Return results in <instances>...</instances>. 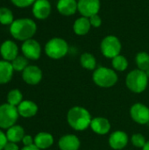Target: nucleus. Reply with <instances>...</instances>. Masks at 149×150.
<instances>
[{
    "instance_id": "obj_1",
    "label": "nucleus",
    "mask_w": 149,
    "mask_h": 150,
    "mask_svg": "<svg viewBox=\"0 0 149 150\" xmlns=\"http://www.w3.org/2000/svg\"><path fill=\"white\" fill-rule=\"evenodd\" d=\"M37 31L36 23L27 18H18L12 22L10 26V32L12 37L18 40L25 41L32 39Z\"/></svg>"
},
{
    "instance_id": "obj_2",
    "label": "nucleus",
    "mask_w": 149,
    "mask_h": 150,
    "mask_svg": "<svg viewBox=\"0 0 149 150\" xmlns=\"http://www.w3.org/2000/svg\"><path fill=\"white\" fill-rule=\"evenodd\" d=\"M68 125L76 131H83L90 127L91 115L87 109L82 106L72 107L67 115Z\"/></svg>"
},
{
    "instance_id": "obj_3",
    "label": "nucleus",
    "mask_w": 149,
    "mask_h": 150,
    "mask_svg": "<svg viewBox=\"0 0 149 150\" xmlns=\"http://www.w3.org/2000/svg\"><path fill=\"white\" fill-rule=\"evenodd\" d=\"M126 84L131 91L135 93H141L148 87V76L143 70L139 69H133L126 76Z\"/></svg>"
},
{
    "instance_id": "obj_4",
    "label": "nucleus",
    "mask_w": 149,
    "mask_h": 150,
    "mask_svg": "<svg viewBox=\"0 0 149 150\" xmlns=\"http://www.w3.org/2000/svg\"><path fill=\"white\" fill-rule=\"evenodd\" d=\"M92 79L97 86L101 88H110L118 82V75L115 70L112 69L99 67L95 69Z\"/></svg>"
},
{
    "instance_id": "obj_5",
    "label": "nucleus",
    "mask_w": 149,
    "mask_h": 150,
    "mask_svg": "<svg viewBox=\"0 0 149 150\" xmlns=\"http://www.w3.org/2000/svg\"><path fill=\"white\" fill-rule=\"evenodd\" d=\"M47 55L54 60L64 57L68 52V45L67 41L61 38H53L49 40L45 46Z\"/></svg>"
},
{
    "instance_id": "obj_6",
    "label": "nucleus",
    "mask_w": 149,
    "mask_h": 150,
    "mask_svg": "<svg viewBox=\"0 0 149 150\" xmlns=\"http://www.w3.org/2000/svg\"><path fill=\"white\" fill-rule=\"evenodd\" d=\"M18 112L16 106L8 103L0 105V128L8 129L15 125L18 119Z\"/></svg>"
},
{
    "instance_id": "obj_7",
    "label": "nucleus",
    "mask_w": 149,
    "mask_h": 150,
    "mask_svg": "<svg viewBox=\"0 0 149 150\" xmlns=\"http://www.w3.org/2000/svg\"><path fill=\"white\" fill-rule=\"evenodd\" d=\"M122 45L118 37L114 35H107L105 37L100 44V49L104 56L113 59L120 54Z\"/></svg>"
},
{
    "instance_id": "obj_8",
    "label": "nucleus",
    "mask_w": 149,
    "mask_h": 150,
    "mask_svg": "<svg viewBox=\"0 0 149 150\" xmlns=\"http://www.w3.org/2000/svg\"><path fill=\"white\" fill-rule=\"evenodd\" d=\"M100 0H77V11L83 17L90 18L98 13Z\"/></svg>"
},
{
    "instance_id": "obj_9",
    "label": "nucleus",
    "mask_w": 149,
    "mask_h": 150,
    "mask_svg": "<svg viewBox=\"0 0 149 150\" xmlns=\"http://www.w3.org/2000/svg\"><path fill=\"white\" fill-rule=\"evenodd\" d=\"M21 50L23 55L29 60H38L41 54V47L40 43L33 39L24 41L21 46Z\"/></svg>"
},
{
    "instance_id": "obj_10",
    "label": "nucleus",
    "mask_w": 149,
    "mask_h": 150,
    "mask_svg": "<svg viewBox=\"0 0 149 150\" xmlns=\"http://www.w3.org/2000/svg\"><path fill=\"white\" fill-rule=\"evenodd\" d=\"M132 119L140 125H146L149 122V108L143 104H134L130 110Z\"/></svg>"
},
{
    "instance_id": "obj_11",
    "label": "nucleus",
    "mask_w": 149,
    "mask_h": 150,
    "mask_svg": "<svg viewBox=\"0 0 149 150\" xmlns=\"http://www.w3.org/2000/svg\"><path fill=\"white\" fill-rule=\"evenodd\" d=\"M22 78L27 84H38L42 79V71L35 65H28L22 71Z\"/></svg>"
},
{
    "instance_id": "obj_12",
    "label": "nucleus",
    "mask_w": 149,
    "mask_h": 150,
    "mask_svg": "<svg viewBox=\"0 0 149 150\" xmlns=\"http://www.w3.org/2000/svg\"><path fill=\"white\" fill-rule=\"evenodd\" d=\"M0 54L4 61L11 62L18 55V47L15 42L8 40L1 45Z\"/></svg>"
},
{
    "instance_id": "obj_13",
    "label": "nucleus",
    "mask_w": 149,
    "mask_h": 150,
    "mask_svg": "<svg viewBox=\"0 0 149 150\" xmlns=\"http://www.w3.org/2000/svg\"><path fill=\"white\" fill-rule=\"evenodd\" d=\"M33 16L38 19H45L51 13V4L48 0H36L32 4Z\"/></svg>"
},
{
    "instance_id": "obj_14",
    "label": "nucleus",
    "mask_w": 149,
    "mask_h": 150,
    "mask_svg": "<svg viewBox=\"0 0 149 150\" xmlns=\"http://www.w3.org/2000/svg\"><path fill=\"white\" fill-rule=\"evenodd\" d=\"M128 143V136L123 131L113 132L109 138V144L115 150L123 149Z\"/></svg>"
},
{
    "instance_id": "obj_15",
    "label": "nucleus",
    "mask_w": 149,
    "mask_h": 150,
    "mask_svg": "<svg viewBox=\"0 0 149 150\" xmlns=\"http://www.w3.org/2000/svg\"><path fill=\"white\" fill-rule=\"evenodd\" d=\"M58 145L61 150H78L80 140L75 134H66L61 137Z\"/></svg>"
},
{
    "instance_id": "obj_16",
    "label": "nucleus",
    "mask_w": 149,
    "mask_h": 150,
    "mask_svg": "<svg viewBox=\"0 0 149 150\" xmlns=\"http://www.w3.org/2000/svg\"><path fill=\"white\" fill-rule=\"evenodd\" d=\"M17 108L19 116L23 118L33 117L38 112V105L31 100H23Z\"/></svg>"
},
{
    "instance_id": "obj_17",
    "label": "nucleus",
    "mask_w": 149,
    "mask_h": 150,
    "mask_svg": "<svg viewBox=\"0 0 149 150\" xmlns=\"http://www.w3.org/2000/svg\"><path fill=\"white\" fill-rule=\"evenodd\" d=\"M90 128L97 134H106L111 129V124L109 120L103 117H97L92 119L90 123Z\"/></svg>"
},
{
    "instance_id": "obj_18",
    "label": "nucleus",
    "mask_w": 149,
    "mask_h": 150,
    "mask_svg": "<svg viewBox=\"0 0 149 150\" xmlns=\"http://www.w3.org/2000/svg\"><path fill=\"white\" fill-rule=\"evenodd\" d=\"M57 10L63 16H71L77 11V0H58Z\"/></svg>"
},
{
    "instance_id": "obj_19",
    "label": "nucleus",
    "mask_w": 149,
    "mask_h": 150,
    "mask_svg": "<svg viewBox=\"0 0 149 150\" xmlns=\"http://www.w3.org/2000/svg\"><path fill=\"white\" fill-rule=\"evenodd\" d=\"M90 28H91V25H90L89 18L83 17V16L76 18L73 25L74 33L79 36L86 35L90 32Z\"/></svg>"
},
{
    "instance_id": "obj_20",
    "label": "nucleus",
    "mask_w": 149,
    "mask_h": 150,
    "mask_svg": "<svg viewBox=\"0 0 149 150\" xmlns=\"http://www.w3.org/2000/svg\"><path fill=\"white\" fill-rule=\"evenodd\" d=\"M13 68L11 62L7 61H0V84L9 83L13 76Z\"/></svg>"
},
{
    "instance_id": "obj_21",
    "label": "nucleus",
    "mask_w": 149,
    "mask_h": 150,
    "mask_svg": "<svg viewBox=\"0 0 149 150\" xmlns=\"http://www.w3.org/2000/svg\"><path fill=\"white\" fill-rule=\"evenodd\" d=\"M54 143V137L51 134L41 132L39 133L34 138V145L40 149H47Z\"/></svg>"
},
{
    "instance_id": "obj_22",
    "label": "nucleus",
    "mask_w": 149,
    "mask_h": 150,
    "mask_svg": "<svg viewBox=\"0 0 149 150\" xmlns=\"http://www.w3.org/2000/svg\"><path fill=\"white\" fill-rule=\"evenodd\" d=\"M5 134H6L8 142H14V143L22 142L24 136L25 135L24 128L18 125H14L11 127L8 128Z\"/></svg>"
},
{
    "instance_id": "obj_23",
    "label": "nucleus",
    "mask_w": 149,
    "mask_h": 150,
    "mask_svg": "<svg viewBox=\"0 0 149 150\" xmlns=\"http://www.w3.org/2000/svg\"><path fill=\"white\" fill-rule=\"evenodd\" d=\"M80 62L82 67L88 70H93L97 67V60L90 53H83L80 57Z\"/></svg>"
},
{
    "instance_id": "obj_24",
    "label": "nucleus",
    "mask_w": 149,
    "mask_h": 150,
    "mask_svg": "<svg viewBox=\"0 0 149 150\" xmlns=\"http://www.w3.org/2000/svg\"><path fill=\"white\" fill-rule=\"evenodd\" d=\"M23 101V95L21 91L18 89H14L9 91L7 95V103L18 107V105Z\"/></svg>"
},
{
    "instance_id": "obj_25",
    "label": "nucleus",
    "mask_w": 149,
    "mask_h": 150,
    "mask_svg": "<svg viewBox=\"0 0 149 150\" xmlns=\"http://www.w3.org/2000/svg\"><path fill=\"white\" fill-rule=\"evenodd\" d=\"M135 62L138 69L146 71L149 69V54L147 52H140L135 57Z\"/></svg>"
},
{
    "instance_id": "obj_26",
    "label": "nucleus",
    "mask_w": 149,
    "mask_h": 150,
    "mask_svg": "<svg viewBox=\"0 0 149 150\" xmlns=\"http://www.w3.org/2000/svg\"><path fill=\"white\" fill-rule=\"evenodd\" d=\"M112 65L117 71H125L128 67V61L124 55L119 54L112 59Z\"/></svg>"
},
{
    "instance_id": "obj_27",
    "label": "nucleus",
    "mask_w": 149,
    "mask_h": 150,
    "mask_svg": "<svg viewBox=\"0 0 149 150\" xmlns=\"http://www.w3.org/2000/svg\"><path fill=\"white\" fill-rule=\"evenodd\" d=\"M14 19H13L12 11L6 7H1L0 8V23L2 25H11Z\"/></svg>"
},
{
    "instance_id": "obj_28",
    "label": "nucleus",
    "mask_w": 149,
    "mask_h": 150,
    "mask_svg": "<svg viewBox=\"0 0 149 150\" xmlns=\"http://www.w3.org/2000/svg\"><path fill=\"white\" fill-rule=\"evenodd\" d=\"M11 65L15 71H23L28 66V59L24 55H18L11 62Z\"/></svg>"
},
{
    "instance_id": "obj_29",
    "label": "nucleus",
    "mask_w": 149,
    "mask_h": 150,
    "mask_svg": "<svg viewBox=\"0 0 149 150\" xmlns=\"http://www.w3.org/2000/svg\"><path fill=\"white\" fill-rule=\"evenodd\" d=\"M131 141H132L133 145L135 146L136 148H142L143 149V147L147 143L145 137L142 134H133L132 136Z\"/></svg>"
},
{
    "instance_id": "obj_30",
    "label": "nucleus",
    "mask_w": 149,
    "mask_h": 150,
    "mask_svg": "<svg viewBox=\"0 0 149 150\" xmlns=\"http://www.w3.org/2000/svg\"><path fill=\"white\" fill-rule=\"evenodd\" d=\"M36 0H11V2L18 8H25L34 4Z\"/></svg>"
},
{
    "instance_id": "obj_31",
    "label": "nucleus",
    "mask_w": 149,
    "mask_h": 150,
    "mask_svg": "<svg viewBox=\"0 0 149 150\" xmlns=\"http://www.w3.org/2000/svg\"><path fill=\"white\" fill-rule=\"evenodd\" d=\"M89 19H90V22L91 26H93L95 28L99 27L102 25V18H100V16L98 14H96V15L91 16L90 18H89Z\"/></svg>"
},
{
    "instance_id": "obj_32",
    "label": "nucleus",
    "mask_w": 149,
    "mask_h": 150,
    "mask_svg": "<svg viewBox=\"0 0 149 150\" xmlns=\"http://www.w3.org/2000/svg\"><path fill=\"white\" fill-rule=\"evenodd\" d=\"M7 142H8V140H7L6 134L3 131L0 130V150H4Z\"/></svg>"
},
{
    "instance_id": "obj_33",
    "label": "nucleus",
    "mask_w": 149,
    "mask_h": 150,
    "mask_svg": "<svg viewBox=\"0 0 149 150\" xmlns=\"http://www.w3.org/2000/svg\"><path fill=\"white\" fill-rule=\"evenodd\" d=\"M22 142H23L24 146H31V145L34 144V139H32L31 135L25 134L22 140Z\"/></svg>"
},
{
    "instance_id": "obj_34",
    "label": "nucleus",
    "mask_w": 149,
    "mask_h": 150,
    "mask_svg": "<svg viewBox=\"0 0 149 150\" xmlns=\"http://www.w3.org/2000/svg\"><path fill=\"white\" fill-rule=\"evenodd\" d=\"M4 150H19L18 146L17 145V143H14V142H8L4 147Z\"/></svg>"
},
{
    "instance_id": "obj_35",
    "label": "nucleus",
    "mask_w": 149,
    "mask_h": 150,
    "mask_svg": "<svg viewBox=\"0 0 149 150\" xmlns=\"http://www.w3.org/2000/svg\"><path fill=\"white\" fill-rule=\"evenodd\" d=\"M21 150H41L38 147H36L34 144L33 145H31V146H24V148Z\"/></svg>"
},
{
    "instance_id": "obj_36",
    "label": "nucleus",
    "mask_w": 149,
    "mask_h": 150,
    "mask_svg": "<svg viewBox=\"0 0 149 150\" xmlns=\"http://www.w3.org/2000/svg\"><path fill=\"white\" fill-rule=\"evenodd\" d=\"M143 150H149V141L147 142V143L145 144V146L143 147Z\"/></svg>"
},
{
    "instance_id": "obj_37",
    "label": "nucleus",
    "mask_w": 149,
    "mask_h": 150,
    "mask_svg": "<svg viewBox=\"0 0 149 150\" xmlns=\"http://www.w3.org/2000/svg\"><path fill=\"white\" fill-rule=\"evenodd\" d=\"M145 72H146V74H147V76H148V78H149V69H147V70H146Z\"/></svg>"
}]
</instances>
